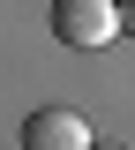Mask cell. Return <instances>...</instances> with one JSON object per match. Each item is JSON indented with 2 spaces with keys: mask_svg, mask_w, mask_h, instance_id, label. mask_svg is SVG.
Instances as JSON below:
<instances>
[{
  "mask_svg": "<svg viewBox=\"0 0 135 150\" xmlns=\"http://www.w3.org/2000/svg\"><path fill=\"white\" fill-rule=\"evenodd\" d=\"M53 38L75 53L120 45V0H53Z\"/></svg>",
  "mask_w": 135,
  "mask_h": 150,
  "instance_id": "cell-1",
  "label": "cell"
},
{
  "mask_svg": "<svg viewBox=\"0 0 135 150\" xmlns=\"http://www.w3.org/2000/svg\"><path fill=\"white\" fill-rule=\"evenodd\" d=\"M120 45H135V0H120Z\"/></svg>",
  "mask_w": 135,
  "mask_h": 150,
  "instance_id": "cell-3",
  "label": "cell"
},
{
  "mask_svg": "<svg viewBox=\"0 0 135 150\" xmlns=\"http://www.w3.org/2000/svg\"><path fill=\"white\" fill-rule=\"evenodd\" d=\"M90 150H120V143H90Z\"/></svg>",
  "mask_w": 135,
  "mask_h": 150,
  "instance_id": "cell-4",
  "label": "cell"
},
{
  "mask_svg": "<svg viewBox=\"0 0 135 150\" xmlns=\"http://www.w3.org/2000/svg\"><path fill=\"white\" fill-rule=\"evenodd\" d=\"M23 150H90V120L75 105H38L23 120Z\"/></svg>",
  "mask_w": 135,
  "mask_h": 150,
  "instance_id": "cell-2",
  "label": "cell"
}]
</instances>
